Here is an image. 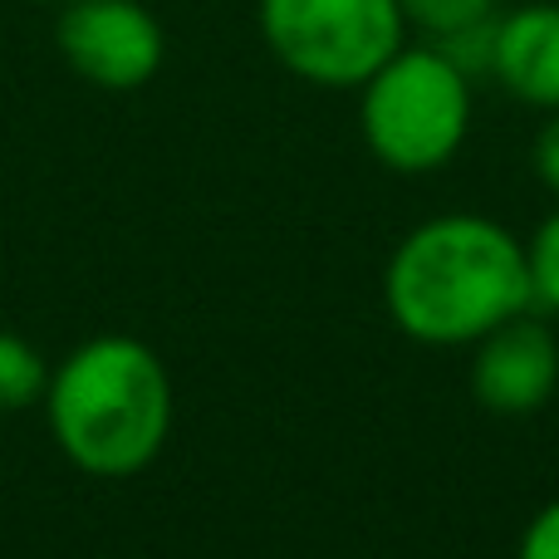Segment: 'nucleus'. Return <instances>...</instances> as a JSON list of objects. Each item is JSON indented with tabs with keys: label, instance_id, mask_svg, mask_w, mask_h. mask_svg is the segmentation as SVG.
<instances>
[{
	"label": "nucleus",
	"instance_id": "nucleus-1",
	"mask_svg": "<svg viewBox=\"0 0 559 559\" xmlns=\"http://www.w3.org/2000/svg\"><path fill=\"white\" fill-rule=\"evenodd\" d=\"M383 305L413 344H476L531 309L525 241L476 212L432 216L388 255Z\"/></svg>",
	"mask_w": 559,
	"mask_h": 559
},
{
	"label": "nucleus",
	"instance_id": "nucleus-2",
	"mask_svg": "<svg viewBox=\"0 0 559 559\" xmlns=\"http://www.w3.org/2000/svg\"><path fill=\"white\" fill-rule=\"evenodd\" d=\"M45 413L59 452L88 476H138L173 432L167 364L133 334H98L49 373Z\"/></svg>",
	"mask_w": 559,
	"mask_h": 559
},
{
	"label": "nucleus",
	"instance_id": "nucleus-3",
	"mask_svg": "<svg viewBox=\"0 0 559 559\" xmlns=\"http://www.w3.org/2000/svg\"><path fill=\"white\" fill-rule=\"evenodd\" d=\"M368 153L403 177L437 173L472 128V74L442 49H397L358 98Z\"/></svg>",
	"mask_w": 559,
	"mask_h": 559
},
{
	"label": "nucleus",
	"instance_id": "nucleus-4",
	"mask_svg": "<svg viewBox=\"0 0 559 559\" xmlns=\"http://www.w3.org/2000/svg\"><path fill=\"white\" fill-rule=\"evenodd\" d=\"M397 0H261V35L295 79L364 88L403 49Z\"/></svg>",
	"mask_w": 559,
	"mask_h": 559
},
{
	"label": "nucleus",
	"instance_id": "nucleus-5",
	"mask_svg": "<svg viewBox=\"0 0 559 559\" xmlns=\"http://www.w3.org/2000/svg\"><path fill=\"white\" fill-rule=\"evenodd\" d=\"M55 39L79 79L114 94L143 88L167 55L163 25L138 0H64Z\"/></svg>",
	"mask_w": 559,
	"mask_h": 559
},
{
	"label": "nucleus",
	"instance_id": "nucleus-6",
	"mask_svg": "<svg viewBox=\"0 0 559 559\" xmlns=\"http://www.w3.org/2000/svg\"><path fill=\"white\" fill-rule=\"evenodd\" d=\"M472 393L496 417L540 413L559 388V344L540 319H506L486 338H476Z\"/></svg>",
	"mask_w": 559,
	"mask_h": 559
},
{
	"label": "nucleus",
	"instance_id": "nucleus-7",
	"mask_svg": "<svg viewBox=\"0 0 559 559\" xmlns=\"http://www.w3.org/2000/svg\"><path fill=\"white\" fill-rule=\"evenodd\" d=\"M491 74L531 108H559V5H521L496 20Z\"/></svg>",
	"mask_w": 559,
	"mask_h": 559
},
{
	"label": "nucleus",
	"instance_id": "nucleus-8",
	"mask_svg": "<svg viewBox=\"0 0 559 559\" xmlns=\"http://www.w3.org/2000/svg\"><path fill=\"white\" fill-rule=\"evenodd\" d=\"M49 373H55V368L39 358V348L29 344V338L0 329V417L45 403Z\"/></svg>",
	"mask_w": 559,
	"mask_h": 559
},
{
	"label": "nucleus",
	"instance_id": "nucleus-9",
	"mask_svg": "<svg viewBox=\"0 0 559 559\" xmlns=\"http://www.w3.org/2000/svg\"><path fill=\"white\" fill-rule=\"evenodd\" d=\"M397 5H403V20H413L437 45L496 20V0H397Z\"/></svg>",
	"mask_w": 559,
	"mask_h": 559
},
{
	"label": "nucleus",
	"instance_id": "nucleus-10",
	"mask_svg": "<svg viewBox=\"0 0 559 559\" xmlns=\"http://www.w3.org/2000/svg\"><path fill=\"white\" fill-rule=\"evenodd\" d=\"M525 271H531V305L559 309V212L545 216L525 241Z\"/></svg>",
	"mask_w": 559,
	"mask_h": 559
},
{
	"label": "nucleus",
	"instance_id": "nucleus-11",
	"mask_svg": "<svg viewBox=\"0 0 559 559\" xmlns=\"http://www.w3.org/2000/svg\"><path fill=\"white\" fill-rule=\"evenodd\" d=\"M515 559H559V496L550 506H540V511H535V521L525 525Z\"/></svg>",
	"mask_w": 559,
	"mask_h": 559
},
{
	"label": "nucleus",
	"instance_id": "nucleus-12",
	"mask_svg": "<svg viewBox=\"0 0 559 559\" xmlns=\"http://www.w3.org/2000/svg\"><path fill=\"white\" fill-rule=\"evenodd\" d=\"M535 177L559 197V108L550 123L540 128V138H535Z\"/></svg>",
	"mask_w": 559,
	"mask_h": 559
}]
</instances>
